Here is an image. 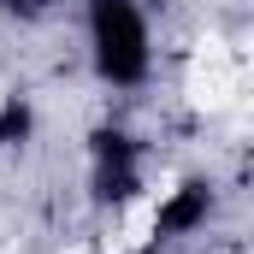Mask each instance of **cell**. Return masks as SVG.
<instances>
[{
	"mask_svg": "<svg viewBox=\"0 0 254 254\" xmlns=\"http://www.w3.org/2000/svg\"><path fill=\"white\" fill-rule=\"evenodd\" d=\"M83 36L89 65L107 89H142L154 77V24L142 0H83Z\"/></svg>",
	"mask_w": 254,
	"mask_h": 254,
	"instance_id": "1",
	"label": "cell"
},
{
	"mask_svg": "<svg viewBox=\"0 0 254 254\" xmlns=\"http://www.w3.org/2000/svg\"><path fill=\"white\" fill-rule=\"evenodd\" d=\"M148 190V148L125 125H101L89 136V195L107 213H125Z\"/></svg>",
	"mask_w": 254,
	"mask_h": 254,
	"instance_id": "2",
	"label": "cell"
},
{
	"mask_svg": "<svg viewBox=\"0 0 254 254\" xmlns=\"http://www.w3.org/2000/svg\"><path fill=\"white\" fill-rule=\"evenodd\" d=\"M213 207H219V190H213L207 178H184L178 190H166V195H160V207H154V243L201 237L207 219H213Z\"/></svg>",
	"mask_w": 254,
	"mask_h": 254,
	"instance_id": "3",
	"label": "cell"
},
{
	"mask_svg": "<svg viewBox=\"0 0 254 254\" xmlns=\"http://www.w3.org/2000/svg\"><path fill=\"white\" fill-rule=\"evenodd\" d=\"M36 136V107L24 95H6L0 101V148H24Z\"/></svg>",
	"mask_w": 254,
	"mask_h": 254,
	"instance_id": "4",
	"label": "cell"
},
{
	"mask_svg": "<svg viewBox=\"0 0 254 254\" xmlns=\"http://www.w3.org/2000/svg\"><path fill=\"white\" fill-rule=\"evenodd\" d=\"M65 0H0V12H12V18H48V12H60Z\"/></svg>",
	"mask_w": 254,
	"mask_h": 254,
	"instance_id": "5",
	"label": "cell"
}]
</instances>
